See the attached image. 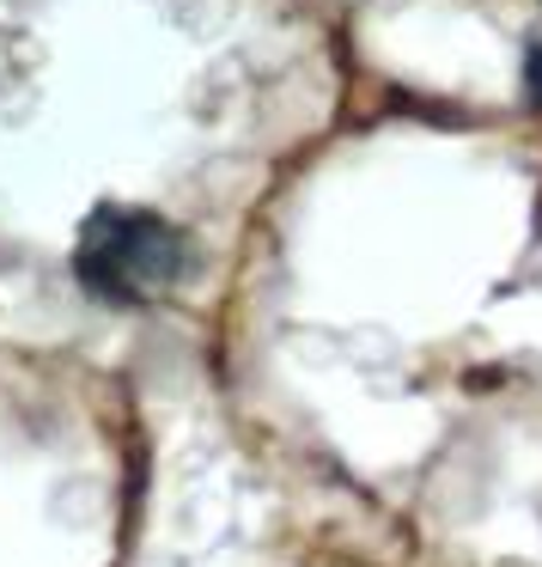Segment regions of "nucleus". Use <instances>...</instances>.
Returning a JSON list of instances; mask_svg holds the SVG:
<instances>
[{"label":"nucleus","mask_w":542,"mask_h":567,"mask_svg":"<svg viewBox=\"0 0 542 567\" xmlns=\"http://www.w3.org/2000/svg\"><path fill=\"white\" fill-rule=\"evenodd\" d=\"M74 275L104 306H153L196 275V245L153 208H98L80 226Z\"/></svg>","instance_id":"nucleus-1"},{"label":"nucleus","mask_w":542,"mask_h":567,"mask_svg":"<svg viewBox=\"0 0 542 567\" xmlns=\"http://www.w3.org/2000/svg\"><path fill=\"white\" fill-rule=\"evenodd\" d=\"M524 80H530V99L542 104V43L530 50V62H524Z\"/></svg>","instance_id":"nucleus-2"}]
</instances>
